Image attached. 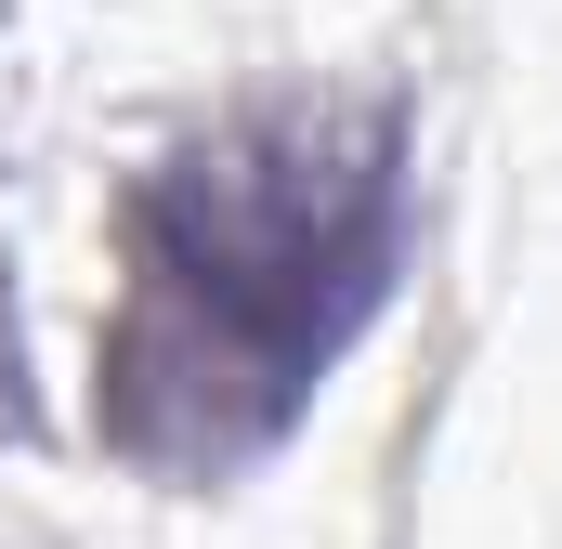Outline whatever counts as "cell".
I'll return each mask as SVG.
<instances>
[{
  "label": "cell",
  "instance_id": "6da1fadb",
  "mask_svg": "<svg viewBox=\"0 0 562 549\" xmlns=\"http://www.w3.org/2000/svg\"><path fill=\"white\" fill-rule=\"evenodd\" d=\"M393 262V157L353 132H236L170 170L132 314V432L170 458L262 445L353 340Z\"/></svg>",
  "mask_w": 562,
  "mask_h": 549
}]
</instances>
